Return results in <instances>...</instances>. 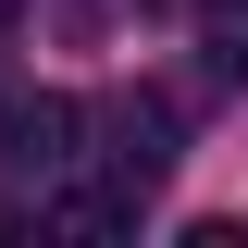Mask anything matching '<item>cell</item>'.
I'll use <instances>...</instances> for the list:
<instances>
[{"instance_id":"7a4b0ae2","label":"cell","mask_w":248,"mask_h":248,"mask_svg":"<svg viewBox=\"0 0 248 248\" xmlns=\"http://www.w3.org/2000/svg\"><path fill=\"white\" fill-rule=\"evenodd\" d=\"M99 137H112V186H137V199H149L161 174H174V99H149V87H124L112 112H99Z\"/></svg>"},{"instance_id":"277c9868","label":"cell","mask_w":248,"mask_h":248,"mask_svg":"<svg viewBox=\"0 0 248 248\" xmlns=\"http://www.w3.org/2000/svg\"><path fill=\"white\" fill-rule=\"evenodd\" d=\"M199 50H211V75H236V87H248V0H223L211 25H199Z\"/></svg>"},{"instance_id":"6da1fadb","label":"cell","mask_w":248,"mask_h":248,"mask_svg":"<svg viewBox=\"0 0 248 248\" xmlns=\"http://www.w3.org/2000/svg\"><path fill=\"white\" fill-rule=\"evenodd\" d=\"M87 149V99H62V87H0V174L25 186V174H62V161Z\"/></svg>"},{"instance_id":"5b68a950","label":"cell","mask_w":248,"mask_h":248,"mask_svg":"<svg viewBox=\"0 0 248 248\" xmlns=\"http://www.w3.org/2000/svg\"><path fill=\"white\" fill-rule=\"evenodd\" d=\"M13 13H25V0H0V50H13Z\"/></svg>"},{"instance_id":"3957f363","label":"cell","mask_w":248,"mask_h":248,"mask_svg":"<svg viewBox=\"0 0 248 248\" xmlns=\"http://www.w3.org/2000/svg\"><path fill=\"white\" fill-rule=\"evenodd\" d=\"M137 223V186H75L62 199V236H124Z\"/></svg>"}]
</instances>
